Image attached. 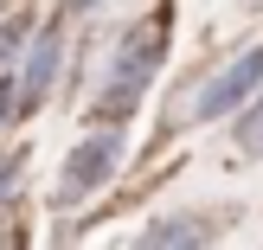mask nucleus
I'll use <instances>...</instances> for the list:
<instances>
[{
    "label": "nucleus",
    "instance_id": "1",
    "mask_svg": "<svg viewBox=\"0 0 263 250\" xmlns=\"http://www.w3.org/2000/svg\"><path fill=\"white\" fill-rule=\"evenodd\" d=\"M167 26L174 20H167V7H161V13H148V20L116 45V84H109V97H103V116H109V122L128 116V103L141 97V84L154 77V64L167 58Z\"/></svg>",
    "mask_w": 263,
    "mask_h": 250
},
{
    "label": "nucleus",
    "instance_id": "2",
    "mask_svg": "<svg viewBox=\"0 0 263 250\" xmlns=\"http://www.w3.org/2000/svg\"><path fill=\"white\" fill-rule=\"evenodd\" d=\"M257 84H263V45L238 51V58H231L225 71H218L212 84L199 90V103H193V116H199V122H218V116H231V109H238V103L251 97Z\"/></svg>",
    "mask_w": 263,
    "mask_h": 250
},
{
    "label": "nucleus",
    "instance_id": "3",
    "mask_svg": "<svg viewBox=\"0 0 263 250\" xmlns=\"http://www.w3.org/2000/svg\"><path fill=\"white\" fill-rule=\"evenodd\" d=\"M116 161H122V135H90V141H77L71 161H64V174H58V193H64V199L97 193L103 180L116 174Z\"/></svg>",
    "mask_w": 263,
    "mask_h": 250
},
{
    "label": "nucleus",
    "instance_id": "4",
    "mask_svg": "<svg viewBox=\"0 0 263 250\" xmlns=\"http://www.w3.org/2000/svg\"><path fill=\"white\" fill-rule=\"evenodd\" d=\"M58 58H64V39L51 32V26H39V32H32V51H26V71H20L26 109H32V103L51 90V77H58Z\"/></svg>",
    "mask_w": 263,
    "mask_h": 250
},
{
    "label": "nucleus",
    "instance_id": "5",
    "mask_svg": "<svg viewBox=\"0 0 263 250\" xmlns=\"http://www.w3.org/2000/svg\"><path fill=\"white\" fill-rule=\"evenodd\" d=\"M212 231L193 225V218H161V225H148V244H205Z\"/></svg>",
    "mask_w": 263,
    "mask_h": 250
},
{
    "label": "nucleus",
    "instance_id": "6",
    "mask_svg": "<svg viewBox=\"0 0 263 250\" xmlns=\"http://www.w3.org/2000/svg\"><path fill=\"white\" fill-rule=\"evenodd\" d=\"M238 148L251 154V161H263V103H251V109H244V122H238Z\"/></svg>",
    "mask_w": 263,
    "mask_h": 250
},
{
    "label": "nucleus",
    "instance_id": "7",
    "mask_svg": "<svg viewBox=\"0 0 263 250\" xmlns=\"http://www.w3.org/2000/svg\"><path fill=\"white\" fill-rule=\"evenodd\" d=\"M26 39H32V20H26V13H20V20H7V26H0V64H13V51H20Z\"/></svg>",
    "mask_w": 263,
    "mask_h": 250
},
{
    "label": "nucleus",
    "instance_id": "8",
    "mask_svg": "<svg viewBox=\"0 0 263 250\" xmlns=\"http://www.w3.org/2000/svg\"><path fill=\"white\" fill-rule=\"evenodd\" d=\"M20 103H26V90H20V84H0V128L20 116Z\"/></svg>",
    "mask_w": 263,
    "mask_h": 250
},
{
    "label": "nucleus",
    "instance_id": "9",
    "mask_svg": "<svg viewBox=\"0 0 263 250\" xmlns=\"http://www.w3.org/2000/svg\"><path fill=\"white\" fill-rule=\"evenodd\" d=\"M13 186H20V154H0V205H7Z\"/></svg>",
    "mask_w": 263,
    "mask_h": 250
},
{
    "label": "nucleus",
    "instance_id": "10",
    "mask_svg": "<svg viewBox=\"0 0 263 250\" xmlns=\"http://www.w3.org/2000/svg\"><path fill=\"white\" fill-rule=\"evenodd\" d=\"M84 7H90V0H84Z\"/></svg>",
    "mask_w": 263,
    "mask_h": 250
}]
</instances>
